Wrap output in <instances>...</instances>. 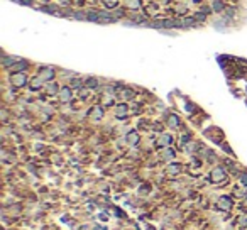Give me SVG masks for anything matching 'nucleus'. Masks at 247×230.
Instances as JSON below:
<instances>
[{
	"label": "nucleus",
	"instance_id": "4468645a",
	"mask_svg": "<svg viewBox=\"0 0 247 230\" xmlns=\"http://www.w3.org/2000/svg\"><path fill=\"white\" fill-rule=\"evenodd\" d=\"M179 171H181V168H179L178 164H171L169 168H168V173H169V174H178Z\"/></svg>",
	"mask_w": 247,
	"mask_h": 230
},
{
	"label": "nucleus",
	"instance_id": "423d86ee",
	"mask_svg": "<svg viewBox=\"0 0 247 230\" xmlns=\"http://www.w3.org/2000/svg\"><path fill=\"white\" fill-rule=\"evenodd\" d=\"M127 142H129L131 146H136L137 142H139V134H137V132H131V134L127 135Z\"/></svg>",
	"mask_w": 247,
	"mask_h": 230
},
{
	"label": "nucleus",
	"instance_id": "6ab92c4d",
	"mask_svg": "<svg viewBox=\"0 0 247 230\" xmlns=\"http://www.w3.org/2000/svg\"><path fill=\"white\" fill-rule=\"evenodd\" d=\"M86 85H88V86H91V88H93V86H97V85H98V81H97V80H93V78H91V80H88V83H86Z\"/></svg>",
	"mask_w": 247,
	"mask_h": 230
},
{
	"label": "nucleus",
	"instance_id": "f8f14e48",
	"mask_svg": "<svg viewBox=\"0 0 247 230\" xmlns=\"http://www.w3.org/2000/svg\"><path fill=\"white\" fill-rule=\"evenodd\" d=\"M103 5L108 7V9H115V7L119 5V2H117V0H103Z\"/></svg>",
	"mask_w": 247,
	"mask_h": 230
},
{
	"label": "nucleus",
	"instance_id": "9b49d317",
	"mask_svg": "<svg viewBox=\"0 0 247 230\" xmlns=\"http://www.w3.org/2000/svg\"><path fill=\"white\" fill-rule=\"evenodd\" d=\"M171 135H168V134H164V135H161V139H159V146H168L171 144Z\"/></svg>",
	"mask_w": 247,
	"mask_h": 230
},
{
	"label": "nucleus",
	"instance_id": "20e7f679",
	"mask_svg": "<svg viewBox=\"0 0 247 230\" xmlns=\"http://www.w3.org/2000/svg\"><path fill=\"white\" fill-rule=\"evenodd\" d=\"M71 97H73V91H71V88H68V86L59 90V100L61 102H69Z\"/></svg>",
	"mask_w": 247,
	"mask_h": 230
},
{
	"label": "nucleus",
	"instance_id": "4be33fe9",
	"mask_svg": "<svg viewBox=\"0 0 247 230\" xmlns=\"http://www.w3.org/2000/svg\"><path fill=\"white\" fill-rule=\"evenodd\" d=\"M191 2H196V3H198V2H200V0H191Z\"/></svg>",
	"mask_w": 247,
	"mask_h": 230
},
{
	"label": "nucleus",
	"instance_id": "5701e85b",
	"mask_svg": "<svg viewBox=\"0 0 247 230\" xmlns=\"http://www.w3.org/2000/svg\"><path fill=\"white\" fill-rule=\"evenodd\" d=\"M41 2H49V0H41Z\"/></svg>",
	"mask_w": 247,
	"mask_h": 230
},
{
	"label": "nucleus",
	"instance_id": "412c9836",
	"mask_svg": "<svg viewBox=\"0 0 247 230\" xmlns=\"http://www.w3.org/2000/svg\"><path fill=\"white\" fill-rule=\"evenodd\" d=\"M240 223L242 225H247V218H240Z\"/></svg>",
	"mask_w": 247,
	"mask_h": 230
},
{
	"label": "nucleus",
	"instance_id": "2eb2a0df",
	"mask_svg": "<svg viewBox=\"0 0 247 230\" xmlns=\"http://www.w3.org/2000/svg\"><path fill=\"white\" fill-rule=\"evenodd\" d=\"M168 122H169V125H171V127L174 129V127H178V125H179V119H178V117H174V115H171Z\"/></svg>",
	"mask_w": 247,
	"mask_h": 230
},
{
	"label": "nucleus",
	"instance_id": "f257e3e1",
	"mask_svg": "<svg viewBox=\"0 0 247 230\" xmlns=\"http://www.w3.org/2000/svg\"><path fill=\"white\" fill-rule=\"evenodd\" d=\"M26 83H27V76L24 73H14V74H12V85L24 86Z\"/></svg>",
	"mask_w": 247,
	"mask_h": 230
},
{
	"label": "nucleus",
	"instance_id": "aec40b11",
	"mask_svg": "<svg viewBox=\"0 0 247 230\" xmlns=\"http://www.w3.org/2000/svg\"><path fill=\"white\" fill-rule=\"evenodd\" d=\"M240 181H242V183H244V185L247 186V173H244V174L240 176Z\"/></svg>",
	"mask_w": 247,
	"mask_h": 230
},
{
	"label": "nucleus",
	"instance_id": "39448f33",
	"mask_svg": "<svg viewBox=\"0 0 247 230\" xmlns=\"http://www.w3.org/2000/svg\"><path fill=\"white\" fill-rule=\"evenodd\" d=\"M217 207H219L220 210L227 212V210H230V207H232V202H230V198H227V196H222V198H220V202H219V205H217Z\"/></svg>",
	"mask_w": 247,
	"mask_h": 230
},
{
	"label": "nucleus",
	"instance_id": "0eeeda50",
	"mask_svg": "<svg viewBox=\"0 0 247 230\" xmlns=\"http://www.w3.org/2000/svg\"><path fill=\"white\" fill-rule=\"evenodd\" d=\"M115 114H117V117H125L127 115V105H117V108H115Z\"/></svg>",
	"mask_w": 247,
	"mask_h": 230
},
{
	"label": "nucleus",
	"instance_id": "ddd939ff",
	"mask_svg": "<svg viewBox=\"0 0 247 230\" xmlns=\"http://www.w3.org/2000/svg\"><path fill=\"white\" fill-rule=\"evenodd\" d=\"M24 68H27V63L26 61H19L15 66H12V69H14V71H22Z\"/></svg>",
	"mask_w": 247,
	"mask_h": 230
},
{
	"label": "nucleus",
	"instance_id": "9d476101",
	"mask_svg": "<svg viewBox=\"0 0 247 230\" xmlns=\"http://www.w3.org/2000/svg\"><path fill=\"white\" fill-rule=\"evenodd\" d=\"M91 117H93V119H97V120H100L103 117V110L100 107H95L93 112H91Z\"/></svg>",
	"mask_w": 247,
	"mask_h": 230
},
{
	"label": "nucleus",
	"instance_id": "6e6552de",
	"mask_svg": "<svg viewBox=\"0 0 247 230\" xmlns=\"http://www.w3.org/2000/svg\"><path fill=\"white\" fill-rule=\"evenodd\" d=\"M125 7H129V9H141V0H125Z\"/></svg>",
	"mask_w": 247,
	"mask_h": 230
},
{
	"label": "nucleus",
	"instance_id": "f3484780",
	"mask_svg": "<svg viewBox=\"0 0 247 230\" xmlns=\"http://www.w3.org/2000/svg\"><path fill=\"white\" fill-rule=\"evenodd\" d=\"M162 157H164V159H173L174 157V152L171 149H166L164 152H162Z\"/></svg>",
	"mask_w": 247,
	"mask_h": 230
},
{
	"label": "nucleus",
	"instance_id": "a211bd4d",
	"mask_svg": "<svg viewBox=\"0 0 247 230\" xmlns=\"http://www.w3.org/2000/svg\"><path fill=\"white\" fill-rule=\"evenodd\" d=\"M213 9H215V10H222V9H224L222 2H213Z\"/></svg>",
	"mask_w": 247,
	"mask_h": 230
},
{
	"label": "nucleus",
	"instance_id": "1a4fd4ad",
	"mask_svg": "<svg viewBox=\"0 0 247 230\" xmlns=\"http://www.w3.org/2000/svg\"><path fill=\"white\" fill-rule=\"evenodd\" d=\"M43 78L41 76H37V78H34V80L31 81V90H37V88H41V85H43Z\"/></svg>",
	"mask_w": 247,
	"mask_h": 230
},
{
	"label": "nucleus",
	"instance_id": "dca6fc26",
	"mask_svg": "<svg viewBox=\"0 0 247 230\" xmlns=\"http://www.w3.org/2000/svg\"><path fill=\"white\" fill-rule=\"evenodd\" d=\"M48 93H51V95L58 93V85H56V83H49V85H48Z\"/></svg>",
	"mask_w": 247,
	"mask_h": 230
},
{
	"label": "nucleus",
	"instance_id": "f03ea898",
	"mask_svg": "<svg viewBox=\"0 0 247 230\" xmlns=\"http://www.w3.org/2000/svg\"><path fill=\"white\" fill-rule=\"evenodd\" d=\"M225 178H227V174H225V171L222 169V168H215V169L212 171V181L220 183V181H224Z\"/></svg>",
	"mask_w": 247,
	"mask_h": 230
},
{
	"label": "nucleus",
	"instance_id": "7ed1b4c3",
	"mask_svg": "<svg viewBox=\"0 0 247 230\" xmlns=\"http://www.w3.org/2000/svg\"><path fill=\"white\" fill-rule=\"evenodd\" d=\"M39 76L43 78L44 81L53 80V78H54V69L53 68H43V69H41V73H39Z\"/></svg>",
	"mask_w": 247,
	"mask_h": 230
}]
</instances>
